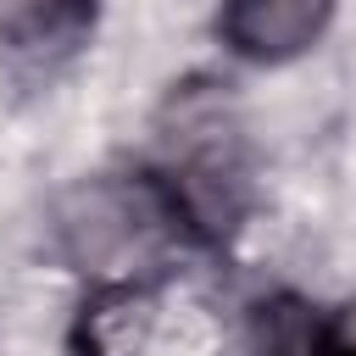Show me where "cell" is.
<instances>
[{"label": "cell", "mask_w": 356, "mask_h": 356, "mask_svg": "<svg viewBox=\"0 0 356 356\" xmlns=\"http://www.w3.org/2000/svg\"><path fill=\"white\" fill-rule=\"evenodd\" d=\"M56 234L72 267L117 284L134 278V267L156 261L178 234H195L172 184L156 172L139 178H95L78 184L61 206H56Z\"/></svg>", "instance_id": "6da1fadb"}, {"label": "cell", "mask_w": 356, "mask_h": 356, "mask_svg": "<svg viewBox=\"0 0 356 356\" xmlns=\"http://www.w3.org/2000/svg\"><path fill=\"white\" fill-rule=\"evenodd\" d=\"M334 0H222V39L245 61H295L317 44Z\"/></svg>", "instance_id": "7a4b0ae2"}, {"label": "cell", "mask_w": 356, "mask_h": 356, "mask_svg": "<svg viewBox=\"0 0 356 356\" xmlns=\"http://www.w3.org/2000/svg\"><path fill=\"white\" fill-rule=\"evenodd\" d=\"M150 289L134 284V278H117V284H100L83 312H78V328H72V345L78 356H139L145 334H150Z\"/></svg>", "instance_id": "3957f363"}, {"label": "cell", "mask_w": 356, "mask_h": 356, "mask_svg": "<svg viewBox=\"0 0 356 356\" xmlns=\"http://www.w3.org/2000/svg\"><path fill=\"white\" fill-rule=\"evenodd\" d=\"M95 17V0H0V39L22 56L67 50Z\"/></svg>", "instance_id": "277c9868"}, {"label": "cell", "mask_w": 356, "mask_h": 356, "mask_svg": "<svg viewBox=\"0 0 356 356\" xmlns=\"http://www.w3.org/2000/svg\"><path fill=\"white\" fill-rule=\"evenodd\" d=\"M250 356H328V328L295 295H273L250 317Z\"/></svg>", "instance_id": "5b68a950"}, {"label": "cell", "mask_w": 356, "mask_h": 356, "mask_svg": "<svg viewBox=\"0 0 356 356\" xmlns=\"http://www.w3.org/2000/svg\"><path fill=\"white\" fill-rule=\"evenodd\" d=\"M328 356H356V300L328 323Z\"/></svg>", "instance_id": "8992f818"}]
</instances>
